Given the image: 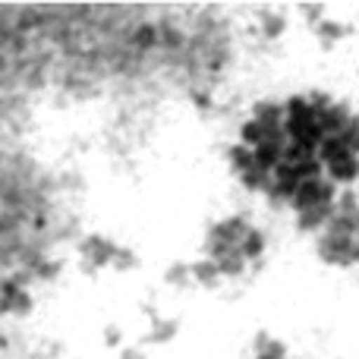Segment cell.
I'll return each mask as SVG.
<instances>
[{"instance_id":"7c38bea8","label":"cell","mask_w":359,"mask_h":359,"mask_svg":"<svg viewBox=\"0 0 359 359\" xmlns=\"http://www.w3.org/2000/svg\"><path fill=\"white\" fill-rule=\"evenodd\" d=\"M177 331H180L177 318H155V322H151V331L145 334V344H155V347H161V344L174 341Z\"/></svg>"},{"instance_id":"277c9868","label":"cell","mask_w":359,"mask_h":359,"mask_svg":"<svg viewBox=\"0 0 359 359\" xmlns=\"http://www.w3.org/2000/svg\"><path fill=\"white\" fill-rule=\"evenodd\" d=\"M350 117H353V111H350L347 101H331V107L316 123H318V130H322V136H341L344 126L350 123Z\"/></svg>"},{"instance_id":"d6a6232c","label":"cell","mask_w":359,"mask_h":359,"mask_svg":"<svg viewBox=\"0 0 359 359\" xmlns=\"http://www.w3.org/2000/svg\"><path fill=\"white\" fill-rule=\"evenodd\" d=\"M192 101H196L198 111H211V95L208 92H196L192 95Z\"/></svg>"},{"instance_id":"f1b7e54d","label":"cell","mask_w":359,"mask_h":359,"mask_svg":"<svg viewBox=\"0 0 359 359\" xmlns=\"http://www.w3.org/2000/svg\"><path fill=\"white\" fill-rule=\"evenodd\" d=\"M255 359H287V347L280 341H274L271 337V344H268L262 353H255Z\"/></svg>"},{"instance_id":"6da1fadb","label":"cell","mask_w":359,"mask_h":359,"mask_svg":"<svg viewBox=\"0 0 359 359\" xmlns=\"http://www.w3.org/2000/svg\"><path fill=\"white\" fill-rule=\"evenodd\" d=\"M316 255L325 262V265H334V268H353V240L350 236H331L322 233L316 240Z\"/></svg>"},{"instance_id":"8fae6325","label":"cell","mask_w":359,"mask_h":359,"mask_svg":"<svg viewBox=\"0 0 359 359\" xmlns=\"http://www.w3.org/2000/svg\"><path fill=\"white\" fill-rule=\"evenodd\" d=\"M236 252H240L246 262H259V259H262V252H265V233H262L259 227H249V233L240 240Z\"/></svg>"},{"instance_id":"e0dca14e","label":"cell","mask_w":359,"mask_h":359,"mask_svg":"<svg viewBox=\"0 0 359 359\" xmlns=\"http://www.w3.org/2000/svg\"><path fill=\"white\" fill-rule=\"evenodd\" d=\"M215 265H217V271H221V278H240V274L246 271V259H243L236 249H230V252L224 255V259H217Z\"/></svg>"},{"instance_id":"52a82bcc","label":"cell","mask_w":359,"mask_h":359,"mask_svg":"<svg viewBox=\"0 0 359 359\" xmlns=\"http://www.w3.org/2000/svg\"><path fill=\"white\" fill-rule=\"evenodd\" d=\"M325 170H328V180L334 186H350L353 180H359V158L347 155V158H341V161L325 164Z\"/></svg>"},{"instance_id":"ffe728a7","label":"cell","mask_w":359,"mask_h":359,"mask_svg":"<svg viewBox=\"0 0 359 359\" xmlns=\"http://www.w3.org/2000/svg\"><path fill=\"white\" fill-rule=\"evenodd\" d=\"M164 280L168 287H189L192 278H189V262H174V265L164 271Z\"/></svg>"},{"instance_id":"1f68e13d","label":"cell","mask_w":359,"mask_h":359,"mask_svg":"<svg viewBox=\"0 0 359 359\" xmlns=\"http://www.w3.org/2000/svg\"><path fill=\"white\" fill-rule=\"evenodd\" d=\"M268 344H271V334H268L265 328L259 331V334H255V341H252V347H255V353H262V350L268 347Z\"/></svg>"},{"instance_id":"83f0119b","label":"cell","mask_w":359,"mask_h":359,"mask_svg":"<svg viewBox=\"0 0 359 359\" xmlns=\"http://www.w3.org/2000/svg\"><path fill=\"white\" fill-rule=\"evenodd\" d=\"M158 41H161L168 50H180V48H183V32L174 29V25H161V32H158Z\"/></svg>"},{"instance_id":"9c48e42d","label":"cell","mask_w":359,"mask_h":359,"mask_svg":"<svg viewBox=\"0 0 359 359\" xmlns=\"http://www.w3.org/2000/svg\"><path fill=\"white\" fill-rule=\"evenodd\" d=\"M189 278H192V284H198V287H217L221 284V271H217V265L211 259H196L189 265Z\"/></svg>"},{"instance_id":"44dd1931","label":"cell","mask_w":359,"mask_h":359,"mask_svg":"<svg viewBox=\"0 0 359 359\" xmlns=\"http://www.w3.org/2000/svg\"><path fill=\"white\" fill-rule=\"evenodd\" d=\"M337 139H341V142H344V149H347L350 155L359 158V117H356V114H353V117H350V123L344 126V133H341V136H337Z\"/></svg>"},{"instance_id":"d590c367","label":"cell","mask_w":359,"mask_h":359,"mask_svg":"<svg viewBox=\"0 0 359 359\" xmlns=\"http://www.w3.org/2000/svg\"><path fill=\"white\" fill-rule=\"evenodd\" d=\"M356 221H359V215H356Z\"/></svg>"},{"instance_id":"836d02e7","label":"cell","mask_w":359,"mask_h":359,"mask_svg":"<svg viewBox=\"0 0 359 359\" xmlns=\"http://www.w3.org/2000/svg\"><path fill=\"white\" fill-rule=\"evenodd\" d=\"M120 359H145V353H142V350H123Z\"/></svg>"},{"instance_id":"ba28073f","label":"cell","mask_w":359,"mask_h":359,"mask_svg":"<svg viewBox=\"0 0 359 359\" xmlns=\"http://www.w3.org/2000/svg\"><path fill=\"white\" fill-rule=\"evenodd\" d=\"M318 186H322V177H316V180H303V183L297 186V192H293V198L287 205H290L293 211H306V208H316L318 205Z\"/></svg>"},{"instance_id":"4dcf8cb0","label":"cell","mask_w":359,"mask_h":359,"mask_svg":"<svg viewBox=\"0 0 359 359\" xmlns=\"http://www.w3.org/2000/svg\"><path fill=\"white\" fill-rule=\"evenodd\" d=\"M120 341H123V331H120V328H114V325H111V328L104 331V344H107V347H117Z\"/></svg>"},{"instance_id":"e575fe53","label":"cell","mask_w":359,"mask_h":359,"mask_svg":"<svg viewBox=\"0 0 359 359\" xmlns=\"http://www.w3.org/2000/svg\"><path fill=\"white\" fill-rule=\"evenodd\" d=\"M353 262L359 265V230H356V236H353Z\"/></svg>"},{"instance_id":"9a60e30c","label":"cell","mask_w":359,"mask_h":359,"mask_svg":"<svg viewBox=\"0 0 359 359\" xmlns=\"http://www.w3.org/2000/svg\"><path fill=\"white\" fill-rule=\"evenodd\" d=\"M287 32V16L284 13H274V10H262V38L265 41H274Z\"/></svg>"},{"instance_id":"f546056e","label":"cell","mask_w":359,"mask_h":359,"mask_svg":"<svg viewBox=\"0 0 359 359\" xmlns=\"http://www.w3.org/2000/svg\"><path fill=\"white\" fill-rule=\"evenodd\" d=\"M299 13L306 16V22L309 25H316V22H322V16H325V4H303L299 6Z\"/></svg>"},{"instance_id":"5bb4252c","label":"cell","mask_w":359,"mask_h":359,"mask_svg":"<svg viewBox=\"0 0 359 359\" xmlns=\"http://www.w3.org/2000/svg\"><path fill=\"white\" fill-rule=\"evenodd\" d=\"M350 151L344 149V142L337 136H325L322 142H318V149H316V158L322 161V168L325 164H331V161H341V158H347Z\"/></svg>"},{"instance_id":"7a4b0ae2","label":"cell","mask_w":359,"mask_h":359,"mask_svg":"<svg viewBox=\"0 0 359 359\" xmlns=\"http://www.w3.org/2000/svg\"><path fill=\"white\" fill-rule=\"evenodd\" d=\"M79 252H82V271L95 274V271H101L104 265H111L114 252H117V243H111L107 236H101V233H92V236L82 240Z\"/></svg>"},{"instance_id":"603a6c76","label":"cell","mask_w":359,"mask_h":359,"mask_svg":"<svg viewBox=\"0 0 359 359\" xmlns=\"http://www.w3.org/2000/svg\"><path fill=\"white\" fill-rule=\"evenodd\" d=\"M155 41H158V29L155 25H139L136 32H133V44H136V48H142V50H149V48H155Z\"/></svg>"},{"instance_id":"5b68a950","label":"cell","mask_w":359,"mask_h":359,"mask_svg":"<svg viewBox=\"0 0 359 359\" xmlns=\"http://www.w3.org/2000/svg\"><path fill=\"white\" fill-rule=\"evenodd\" d=\"M331 217H334V205H316V208L299 211V215H297V227L303 230V233H316V230H322Z\"/></svg>"},{"instance_id":"d6986e66","label":"cell","mask_w":359,"mask_h":359,"mask_svg":"<svg viewBox=\"0 0 359 359\" xmlns=\"http://www.w3.org/2000/svg\"><path fill=\"white\" fill-rule=\"evenodd\" d=\"M334 215H344V217H356V215H359V198H356L353 189L337 192V198H334Z\"/></svg>"},{"instance_id":"d4e9b609","label":"cell","mask_w":359,"mask_h":359,"mask_svg":"<svg viewBox=\"0 0 359 359\" xmlns=\"http://www.w3.org/2000/svg\"><path fill=\"white\" fill-rule=\"evenodd\" d=\"M306 101H309V114L318 120V117H322V114L331 107V101H334V98H331L328 92H318V88H316V92L306 95Z\"/></svg>"},{"instance_id":"4fadbf2b","label":"cell","mask_w":359,"mask_h":359,"mask_svg":"<svg viewBox=\"0 0 359 359\" xmlns=\"http://www.w3.org/2000/svg\"><path fill=\"white\" fill-rule=\"evenodd\" d=\"M252 164L262 170V174L271 177V170L280 164V149L278 145H268V142H259L252 149Z\"/></svg>"},{"instance_id":"2e32d148","label":"cell","mask_w":359,"mask_h":359,"mask_svg":"<svg viewBox=\"0 0 359 359\" xmlns=\"http://www.w3.org/2000/svg\"><path fill=\"white\" fill-rule=\"evenodd\" d=\"M227 158H230V168L236 170V177L255 168V164H252V149H246V145H240V142L230 145V149H227Z\"/></svg>"},{"instance_id":"cb8c5ba5","label":"cell","mask_w":359,"mask_h":359,"mask_svg":"<svg viewBox=\"0 0 359 359\" xmlns=\"http://www.w3.org/2000/svg\"><path fill=\"white\" fill-rule=\"evenodd\" d=\"M268 180H271V177L262 174L259 168H252V170H246V174H240V183H243V189H246V192H262Z\"/></svg>"},{"instance_id":"484cf974","label":"cell","mask_w":359,"mask_h":359,"mask_svg":"<svg viewBox=\"0 0 359 359\" xmlns=\"http://www.w3.org/2000/svg\"><path fill=\"white\" fill-rule=\"evenodd\" d=\"M259 142H262V126L255 123V120H246V123L240 126V145H246V149H255Z\"/></svg>"},{"instance_id":"7402d4cb","label":"cell","mask_w":359,"mask_h":359,"mask_svg":"<svg viewBox=\"0 0 359 359\" xmlns=\"http://www.w3.org/2000/svg\"><path fill=\"white\" fill-rule=\"evenodd\" d=\"M111 268H117V271H133V268H139V255L126 246H117V252H114V259H111Z\"/></svg>"},{"instance_id":"30bf717a","label":"cell","mask_w":359,"mask_h":359,"mask_svg":"<svg viewBox=\"0 0 359 359\" xmlns=\"http://www.w3.org/2000/svg\"><path fill=\"white\" fill-rule=\"evenodd\" d=\"M252 120L255 123H284V107H280V101L274 98H262L252 104Z\"/></svg>"},{"instance_id":"ac0fdd59","label":"cell","mask_w":359,"mask_h":359,"mask_svg":"<svg viewBox=\"0 0 359 359\" xmlns=\"http://www.w3.org/2000/svg\"><path fill=\"white\" fill-rule=\"evenodd\" d=\"M356 230H359L356 217H344V215H334L328 224H325V233H331V236H350V240H353Z\"/></svg>"},{"instance_id":"8992f818","label":"cell","mask_w":359,"mask_h":359,"mask_svg":"<svg viewBox=\"0 0 359 359\" xmlns=\"http://www.w3.org/2000/svg\"><path fill=\"white\" fill-rule=\"evenodd\" d=\"M312 32L318 35V41L325 44V48H334L337 41H344L347 35H353V25L350 22H334V19H322V22L312 25Z\"/></svg>"},{"instance_id":"4316f807","label":"cell","mask_w":359,"mask_h":359,"mask_svg":"<svg viewBox=\"0 0 359 359\" xmlns=\"http://www.w3.org/2000/svg\"><path fill=\"white\" fill-rule=\"evenodd\" d=\"M259 126H262V123H259ZM262 142H268V145H278V149H284V145H287L284 126H280V123H265V126H262Z\"/></svg>"},{"instance_id":"3957f363","label":"cell","mask_w":359,"mask_h":359,"mask_svg":"<svg viewBox=\"0 0 359 359\" xmlns=\"http://www.w3.org/2000/svg\"><path fill=\"white\" fill-rule=\"evenodd\" d=\"M246 233H249V221L243 215H233V217H224V221L211 224V227H208V240H205V243H224V246L236 249Z\"/></svg>"}]
</instances>
